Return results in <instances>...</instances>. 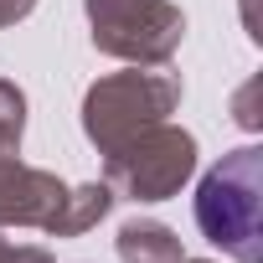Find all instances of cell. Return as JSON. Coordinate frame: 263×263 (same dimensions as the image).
Instances as JSON below:
<instances>
[{
	"instance_id": "cell-10",
	"label": "cell",
	"mask_w": 263,
	"mask_h": 263,
	"mask_svg": "<svg viewBox=\"0 0 263 263\" xmlns=\"http://www.w3.org/2000/svg\"><path fill=\"white\" fill-rule=\"evenodd\" d=\"M31 11H36V0H0V31L16 26V21H26Z\"/></svg>"
},
{
	"instance_id": "cell-9",
	"label": "cell",
	"mask_w": 263,
	"mask_h": 263,
	"mask_svg": "<svg viewBox=\"0 0 263 263\" xmlns=\"http://www.w3.org/2000/svg\"><path fill=\"white\" fill-rule=\"evenodd\" d=\"M0 263H52V253L42 242H16L11 227H0Z\"/></svg>"
},
{
	"instance_id": "cell-7",
	"label": "cell",
	"mask_w": 263,
	"mask_h": 263,
	"mask_svg": "<svg viewBox=\"0 0 263 263\" xmlns=\"http://www.w3.org/2000/svg\"><path fill=\"white\" fill-rule=\"evenodd\" d=\"M119 196L103 186V181H88V186H67V201H62V212H57V222H52V232L47 237H83V232H93L103 217H108V206H114Z\"/></svg>"
},
{
	"instance_id": "cell-6",
	"label": "cell",
	"mask_w": 263,
	"mask_h": 263,
	"mask_svg": "<svg viewBox=\"0 0 263 263\" xmlns=\"http://www.w3.org/2000/svg\"><path fill=\"white\" fill-rule=\"evenodd\" d=\"M114 253H119V263H181L186 258L181 253V237L165 222H155V217L124 222L119 237H114Z\"/></svg>"
},
{
	"instance_id": "cell-3",
	"label": "cell",
	"mask_w": 263,
	"mask_h": 263,
	"mask_svg": "<svg viewBox=\"0 0 263 263\" xmlns=\"http://www.w3.org/2000/svg\"><path fill=\"white\" fill-rule=\"evenodd\" d=\"M196 176V135L181 124H150L103 155V186L124 201H171Z\"/></svg>"
},
{
	"instance_id": "cell-5",
	"label": "cell",
	"mask_w": 263,
	"mask_h": 263,
	"mask_svg": "<svg viewBox=\"0 0 263 263\" xmlns=\"http://www.w3.org/2000/svg\"><path fill=\"white\" fill-rule=\"evenodd\" d=\"M67 201V181L42 171V165H26L21 155H0V227H42L52 232L57 212Z\"/></svg>"
},
{
	"instance_id": "cell-11",
	"label": "cell",
	"mask_w": 263,
	"mask_h": 263,
	"mask_svg": "<svg viewBox=\"0 0 263 263\" xmlns=\"http://www.w3.org/2000/svg\"><path fill=\"white\" fill-rule=\"evenodd\" d=\"M181 263H206V258H181Z\"/></svg>"
},
{
	"instance_id": "cell-4",
	"label": "cell",
	"mask_w": 263,
	"mask_h": 263,
	"mask_svg": "<svg viewBox=\"0 0 263 263\" xmlns=\"http://www.w3.org/2000/svg\"><path fill=\"white\" fill-rule=\"evenodd\" d=\"M93 47L129 67H165L181 52L186 16L176 0H83Z\"/></svg>"
},
{
	"instance_id": "cell-8",
	"label": "cell",
	"mask_w": 263,
	"mask_h": 263,
	"mask_svg": "<svg viewBox=\"0 0 263 263\" xmlns=\"http://www.w3.org/2000/svg\"><path fill=\"white\" fill-rule=\"evenodd\" d=\"M26 135V93L0 78V155H16Z\"/></svg>"
},
{
	"instance_id": "cell-1",
	"label": "cell",
	"mask_w": 263,
	"mask_h": 263,
	"mask_svg": "<svg viewBox=\"0 0 263 263\" xmlns=\"http://www.w3.org/2000/svg\"><path fill=\"white\" fill-rule=\"evenodd\" d=\"M196 227L232 263H263V150H227L196 181Z\"/></svg>"
},
{
	"instance_id": "cell-2",
	"label": "cell",
	"mask_w": 263,
	"mask_h": 263,
	"mask_svg": "<svg viewBox=\"0 0 263 263\" xmlns=\"http://www.w3.org/2000/svg\"><path fill=\"white\" fill-rule=\"evenodd\" d=\"M181 103V78L165 67H129V72H108L83 93V135L98 145V155H108L114 145L135 140L140 129L165 124Z\"/></svg>"
}]
</instances>
